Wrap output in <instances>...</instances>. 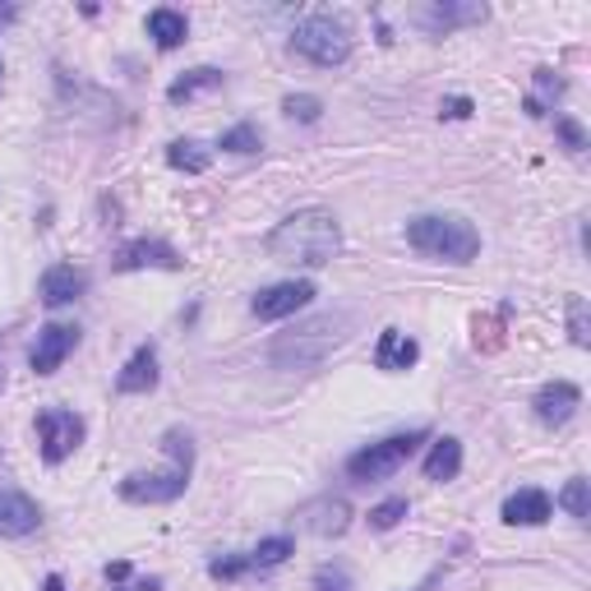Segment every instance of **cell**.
Segmentation results:
<instances>
[{
  "mask_svg": "<svg viewBox=\"0 0 591 591\" xmlns=\"http://www.w3.org/2000/svg\"><path fill=\"white\" fill-rule=\"evenodd\" d=\"M420 444H426V430L388 435V439H379L370 448H360V454H351L347 458V476H351V481H384V476L398 471Z\"/></svg>",
  "mask_w": 591,
  "mask_h": 591,
  "instance_id": "6",
  "label": "cell"
},
{
  "mask_svg": "<svg viewBox=\"0 0 591 591\" xmlns=\"http://www.w3.org/2000/svg\"><path fill=\"white\" fill-rule=\"evenodd\" d=\"M185 259L176 255L166 241H153V236H139V241H125L116 249V259H111V268L116 273H139V268H166V273H176Z\"/></svg>",
  "mask_w": 591,
  "mask_h": 591,
  "instance_id": "9",
  "label": "cell"
},
{
  "mask_svg": "<svg viewBox=\"0 0 591 591\" xmlns=\"http://www.w3.org/2000/svg\"><path fill=\"white\" fill-rule=\"evenodd\" d=\"M208 573H213L217 582H232V578L249 573V554H236V559H213V564H208Z\"/></svg>",
  "mask_w": 591,
  "mask_h": 591,
  "instance_id": "29",
  "label": "cell"
},
{
  "mask_svg": "<svg viewBox=\"0 0 591 591\" xmlns=\"http://www.w3.org/2000/svg\"><path fill=\"white\" fill-rule=\"evenodd\" d=\"M79 444H83V420L74 411H65V407L38 411V448L47 462H65Z\"/></svg>",
  "mask_w": 591,
  "mask_h": 591,
  "instance_id": "7",
  "label": "cell"
},
{
  "mask_svg": "<svg viewBox=\"0 0 591 591\" xmlns=\"http://www.w3.org/2000/svg\"><path fill=\"white\" fill-rule=\"evenodd\" d=\"M462 471V444L458 439H435V448H430V458H426V481H454V476Z\"/></svg>",
  "mask_w": 591,
  "mask_h": 591,
  "instance_id": "20",
  "label": "cell"
},
{
  "mask_svg": "<svg viewBox=\"0 0 591 591\" xmlns=\"http://www.w3.org/2000/svg\"><path fill=\"white\" fill-rule=\"evenodd\" d=\"M162 454H166V467L130 471L121 481V499L125 503H172V499L185 495L190 471H194V439L185 430H166L162 435Z\"/></svg>",
  "mask_w": 591,
  "mask_h": 591,
  "instance_id": "2",
  "label": "cell"
},
{
  "mask_svg": "<svg viewBox=\"0 0 591 591\" xmlns=\"http://www.w3.org/2000/svg\"><path fill=\"white\" fill-rule=\"evenodd\" d=\"M42 527V509L19 490H0V537H33Z\"/></svg>",
  "mask_w": 591,
  "mask_h": 591,
  "instance_id": "14",
  "label": "cell"
},
{
  "mask_svg": "<svg viewBox=\"0 0 591 591\" xmlns=\"http://www.w3.org/2000/svg\"><path fill=\"white\" fill-rule=\"evenodd\" d=\"M264 249L277 264L324 268V264H333L337 249H343V227H337V217L328 208H300V213L277 222L264 241Z\"/></svg>",
  "mask_w": 591,
  "mask_h": 591,
  "instance_id": "1",
  "label": "cell"
},
{
  "mask_svg": "<svg viewBox=\"0 0 591 591\" xmlns=\"http://www.w3.org/2000/svg\"><path fill=\"white\" fill-rule=\"evenodd\" d=\"M149 388H157V351L153 347H139L125 360V370L116 375V393L134 398V393H149Z\"/></svg>",
  "mask_w": 591,
  "mask_h": 591,
  "instance_id": "18",
  "label": "cell"
},
{
  "mask_svg": "<svg viewBox=\"0 0 591 591\" xmlns=\"http://www.w3.org/2000/svg\"><path fill=\"white\" fill-rule=\"evenodd\" d=\"M403 518H407V499H384V503H375V509H370V527L375 531H393Z\"/></svg>",
  "mask_w": 591,
  "mask_h": 591,
  "instance_id": "27",
  "label": "cell"
},
{
  "mask_svg": "<svg viewBox=\"0 0 591 591\" xmlns=\"http://www.w3.org/2000/svg\"><path fill=\"white\" fill-rule=\"evenodd\" d=\"M554 130H559V139H564V144H569V153H582V149H587V130H582L578 121L559 116V121H554Z\"/></svg>",
  "mask_w": 591,
  "mask_h": 591,
  "instance_id": "31",
  "label": "cell"
},
{
  "mask_svg": "<svg viewBox=\"0 0 591 591\" xmlns=\"http://www.w3.org/2000/svg\"><path fill=\"white\" fill-rule=\"evenodd\" d=\"M149 38L162 47V51H176L185 38H190V23L181 10H153L149 14Z\"/></svg>",
  "mask_w": 591,
  "mask_h": 591,
  "instance_id": "21",
  "label": "cell"
},
{
  "mask_svg": "<svg viewBox=\"0 0 591 591\" xmlns=\"http://www.w3.org/2000/svg\"><path fill=\"white\" fill-rule=\"evenodd\" d=\"M315 591H351V578H347V569L324 564V569L315 573Z\"/></svg>",
  "mask_w": 591,
  "mask_h": 591,
  "instance_id": "30",
  "label": "cell"
},
{
  "mask_svg": "<svg viewBox=\"0 0 591 591\" xmlns=\"http://www.w3.org/2000/svg\"><path fill=\"white\" fill-rule=\"evenodd\" d=\"M166 162L176 166V172H190V176H204L213 166V153L200 144V139H176V144H166Z\"/></svg>",
  "mask_w": 591,
  "mask_h": 591,
  "instance_id": "22",
  "label": "cell"
},
{
  "mask_svg": "<svg viewBox=\"0 0 591 591\" xmlns=\"http://www.w3.org/2000/svg\"><path fill=\"white\" fill-rule=\"evenodd\" d=\"M503 522L509 527H541L550 522V495L546 490H518L503 499Z\"/></svg>",
  "mask_w": 591,
  "mask_h": 591,
  "instance_id": "16",
  "label": "cell"
},
{
  "mask_svg": "<svg viewBox=\"0 0 591 591\" xmlns=\"http://www.w3.org/2000/svg\"><path fill=\"white\" fill-rule=\"evenodd\" d=\"M74 347H79V328H74V324H47V328L38 333V343H33V356H28V365H33L38 375H55Z\"/></svg>",
  "mask_w": 591,
  "mask_h": 591,
  "instance_id": "10",
  "label": "cell"
},
{
  "mask_svg": "<svg viewBox=\"0 0 591 591\" xmlns=\"http://www.w3.org/2000/svg\"><path fill=\"white\" fill-rule=\"evenodd\" d=\"M569 333L578 347H591V319H587V300L582 296H569Z\"/></svg>",
  "mask_w": 591,
  "mask_h": 591,
  "instance_id": "28",
  "label": "cell"
},
{
  "mask_svg": "<svg viewBox=\"0 0 591 591\" xmlns=\"http://www.w3.org/2000/svg\"><path fill=\"white\" fill-rule=\"evenodd\" d=\"M351 324H356L351 315H324V319L300 324L292 337H283V343L273 347V365H283V370H300V365L324 360L333 347L347 343V328Z\"/></svg>",
  "mask_w": 591,
  "mask_h": 591,
  "instance_id": "4",
  "label": "cell"
},
{
  "mask_svg": "<svg viewBox=\"0 0 591 591\" xmlns=\"http://www.w3.org/2000/svg\"><path fill=\"white\" fill-rule=\"evenodd\" d=\"M531 407H537V420L541 426H569V420L578 416V407H582V388L578 384H569V379H554V384H546L537 398H531Z\"/></svg>",
  "mask_w": 591,
  "mask_h": 591,
  "instance_id": "11",
  "label": "cell"
},
{
  "mask_svg": "<svg viewBox=\"0 0 591 591\" xmlns=\"http://www.w3.org/2000/svg\"><path fill=\"white\" fill-rule=\"evenodd\" d=\"M283 111L292 121H300V125H315L319 116H324V102L315 98V93H292L287 102H283Z\"/></svg>",
  "mask_w": 591,
  "mask_h": 591,
  "instance_id": "25",
  "label": "cell"
},
{
  "mask_svg": "<svg viewBox=\"0 0 591 591\" xmlns=\"http://www.w3.org/2000/svg\"><path fill=\"white\" fill-rule=\"evenodd\" d=\"M83 287H89V273H83V268H74V264H51L42 273V283H38V296H42V305L61 309V305L79 300Z\"/></svg>",
  "mask_w": 591,
  "mask_h": 591,
  "instance_id": "13",
  "label": "cell"
},
{
  "mask_svg": "<svg viewBox=\"0 0 591 591\" xmlns=\"http://www.w3.org/2000/svg\"><path fill=\"white\" fill-rule=\"evenodd\" d=\"M130 578V564L125 559H116V564H106V582H125Z\"/></svg>",
  "mask_w": 591,
  "mask_h": 591,
  "instance_id": "33",
  "label": "cell"
},
{
  "mask_svg": "<svg viewBox=\"0 0 591 591\" xmlns=\"http://www.w3.org/2000/svg\"><path fill=\"white\" fill-rule=\"evenodd\" d=\"M439 116H444V121H462V116H471V102H467V98H448V102L439 106Z\"/></svg>",
  "mask_w": 591,
  "mask_h": 591,
  "instance_id": "32",
  "label": "cell"
},
{
  "mask_svg": "<svg viewBox=\"0 0 591 591\" xmlns=\"http://www.w3.org/2000/svg\"><path fill=\"white\" fill-rule=\"evenodd\" d=\"M292 537H268L259 541L255 550H249V569H277V564H287V554H292Z\"/></svg>",
  "mask_w": 591,
  "mask_h": 591,
  "instance_id": "23",
  "label": "cell"
},
{
  "mask_svg": "<svg viewBox=\"0 0 591 591\" xmlns=\"http://www.w3.org/2000/svg\"><path fill=\"white\" fill-rule=\"evenodd\" d=\"M222 89V70L213 65H200V70H185L181 79H172V89H166V102H190V98H200V93H213Z\"/></svg>",
  "mask_w": 591,
  "mask_h": 591,
  "instance_id": "19",
  "label": "cell"
},
{
  "mask_svg": "<svg viewBox=\"0 0 591 591\" xmlns=\"http://www.w3.org/2000/svg\"><path fill=\"white\" fill-rule=\"evenodd\" d=\"M292 47L305 55L309 65H347L351 61V23L343 14H309L305 23H296Z\"/></svg>",
  "mask_w": 591,
  "mask_h": 591,
  "instance_id": "5",
  "label": "cell"
},
{
  "mask_svg": "<svg viewBox=\"0 0 591 591\" xmlns=\"http://www.w3.org/2000/svg\"><path fill=\"white\" fill-rule=\"evenodd\" d=\"M296 518H300V527L309 531V537H324L328 541V537H343V531L351 527V503L337 499V495H324L315 503H305Z\"/></svg>",
  "mask_w": 591,
  "mask_h": 591,
  "instance_id": "12",
  "label": "cell"
},
{
  "mask_svg": "<svg viewBox=\"0 0 591 591\" xmlns=\"http://www.w3.org/2000/svg\"><path fill=\"white\" fill-rule=\"evenodd\" d=\"M486 6H426V10H416V23L420 28H430V33H454V28L462 23H486Z\"/></svg>",
  "mask_w": 591,
  "mask_h": 591,
  "instance_id": "17",
  "label": "cell"
},
{
  "mask_svg": "<svg viewBox=\"0 0 591 591\" xmlns=\"http://www.w3.org/2000/svg\"><path fill=\"white\" fill-rule=\"evenodd\" d=\"M559 503H564L569 518H578V522H587V518H591V499H587V481H582V476H573V481L564 486Z\"/></svg>",
  "mask_w": 591,
  "mask_h": 591,
  "instance_id": "26",
  "label": "cell"
},
{
  "mask_svg": "<svg viewBox=\"0 0 591 591\" xmlns=\"http://www.w3.org/2000/svg\"><path fill=\"white\" fill-rule=\"evenodd\" d=\"M0 14H14V10H10V6H0Z\"/></svg>",
  "mask_w": 591,
  "mask_h": 591,
  "instance_id": "35",
  "label": "cell"
},
{
  "mask_svg": "<svg viewBox=\"0 0 591 591\" xmlns=\"http://www.w3.org/2000/svg\"><path fill=\"white\" fill-rule=\"evenodd\" d=\"M407 245L439 264H471L481 255V232L458 213H426L407 222Z\"/></svg>",
  "mask_w": 591,
  "mask_h": 591,
  "instance_id": "3",
  "label": "cell"
},
{
  "mask_svg": "<svg viewBox=\"0 0 591 591\" xmlns=\"http://www.w3.org/2000/svg\"><path fill=\"white\" fill-rule=\"evenodd\" d=\"M217 149H227V153H259L264 149V134L249 125V121H241V125H232L227 134L217 139Z\"/></svg>",
  "mask_w": 591,
  "mask_h": 591,
  "instance_id": "24",
  "label": "cell"
},
{
  "mask_svg": "<svg viewBox=\"0 0 591 591\" xmlns=\"http://www.w3.org/2000/svg\"><path fill=\"white\" fill-rule=\"evenodd\" d=\"M42 591H65V582H61V578H55V573H51V578L42 582Z\"/></svg>",
  "mask_w": 591,
  "mask_h": 591,
  "instance_id": "34",
  "label": "cell"
},
{
  "mask_svg": "<svg viewBox=\"0 0 591 591\" xmlns=\"http://www.w3.org/2000/svg\"><path fill=\"white\" fill-rule=\"evenodd\" d=\"M315 300V283H305V277H292V283H273L255 296V315L264 324H277V319H292L296 309H305Z\"/></svg>",
  "mask_w": 591,
  "mask_h": 591,
  "instance_id": "8",
  "label": "cell"
},
{
  "mask_svg": "<svg viewBox=\"0 0 591 591\" xmlns=\"http://www.w3.org/2000/svg\"><path fill=\"white\" fill-rule=\"evenodd\" d=\"M416 360H420V347L411 343L403 328H384L379 333V347H375V365H379V370L403 375V370H411Z\"/></svg>",
  "mask_w": 591,
  "mask_h": 591,
  "instance_id": "15",
  "label": "cell"
}]
</instances>
